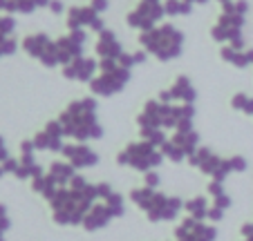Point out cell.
<instances>
[{"label":"cell","instance_id":"cell-17","mask_svg":"<svg viewBox=\"0 0 253 241\" xmlns=\"http://www.w3.org/2000/svg\"><path fill=\"white\" fill-rule=\"evenodd\" d=\"M63 78L65 80H74V83H90L99 71V58L96 56H81L77 61L67 63L61 67Z\"/></svg>","mask_w":253,"mask_h":241},{"label":"cell","instance_id":"cell-2","mask_svg":"<svg viewBox=\"0 0 253 241\" xmlns=\"http://www.w3.org/2000/svg\"><path fill=\"white\" fill-rule=\"evenodd\" d=\"M139 47L148 56L157 58L162 63H170L184 54V43L186 36L177 25L172 23H159L155 27L139 32Z\"/></svg>","mask_w":253,"mask_h":241},{"label":"cell","instance_id":"cell-22","mask_svg":"<svg viewBox=\"0 0 253 241\" xmlns=\"http://www.w3.org/2000/svg\"><path fill=\"white\" fill-rule=\"evenodd\" d=\"M112 219H115L112 210L108 208V204L101 199V201H96V204L92 206V210L85 214V219H83L81 226L85 228V230H101V228H105Z\"/></svg>","mask_w":253,"mask_h":241},{"label":"cell","instance_id":"cell-1","mask_svg":"<svg viewBox=\"0 0 253 241\" xmlns=\"http://www.w3.org/2000/svg\"><path fill=\"white\" fill-rule=\"evenodd\" d=\"M65 138L79 143L87 141H99L103 137V125H101L99 116H96V99H77L72 101L58 116Z\"/></svg>","mask_w":253,"mask_h":241},{"label":"cell","instance_id":"cell-8","mask_svg":"<svg viewBox=\"0 0 253 241\" xmlns=\"http://www.w3.org/2000/svg\"><path fill=\"white\" fill-rule=\"evenodd\" d=\"M164 0H137V5L126 14V25L132 32H146L155 25L164 23Z\"/></svg>","mask_w":253,"mask_h":241},{"label":"cell","instance_id":"cell-6","mask_svg":"<svg viewBox=\"0 0 253 241\" xmlns=\"http://www.w3.org/2000/svg\"><path fill=\"white\" fill-rule=\"evenodd\" d=\"M162 161H164L162 150H159L157 145H153V143L143 141V138L128 143V145L119 152V156H117V163H119V166L132 168V170L143 172V174L150 170H157V168L162 166Z\"/></svg>","mask_w":253,"mask_h":241},{"label":"cell","instance_id":"cell-4","mask_svg":"<svg viewBox=\"0 0 253 241\" xmlns=\"http://www.w3.org/2000/svg\"><path fill=\"white\" fill-rule=\"evenodd\" d=\"M130 201L137 206L139 210L146 212V217L153 223H162V221H172L179 217V212L184 210V201L179 197H170V194L159 192L157 188H134L130 192Z\"/></svg>","mask_w":253,"mask_h":241},{"label":"cell","instance_id":"cell-30","mask_svg":"<svg viewBox=\"0 0 253 241\" xmlns=\"http://www.w3.org/2000/svg\"><path fill=\"white\" fill-rule=\"evenodd\" d=\"M47 11H49L52 16H63L67 9H65V5H63V0H49Z\"/></svg>","mask_w":253,"mask_h":241},{"label":"cell","instance_id":"cell-18","mask_svg":"<svg viewBox=\"0 0 253 241\" xmlns=\"http://www.w3.org/2000/svg\"><path fill=\"white\" fill-rule=\"evenodd\" d=\"M175 237L177 241H215L217 239V228L209 226L204 221H197L193 217H186L175 230Z\"/></svg>","mask_w":253,"mask_h":241},{"label":"cell","instance_id":"cell-10","mask_svg":"<svg viewBox=\"0 0 253 241\" xmlns=\"http://www.w3.org/2000/svg\"><path fill=\"white\" fill-rule=\"evenodd\" d=\"M188 163H191L193 168H197L200 172H204L206 176H211V181H224L229 174H233L231 166H229V159L215 154L209 147H197V150L188 156Z\"/></svg>","mask_w":253,"mask_h":241},{"label":"cell","instance_id":"cell-20","mask_svg":"<svg viewBox=\"0 0 253 241\" xmlns=\"http://www.w3.org/2000/svg\"><path fill=\"white\" fill-rule=\"evenodd\" d=\"M220 58L226 65L235 67V69H247L253 67V47H233V45H222Z\"/></svg>","mask_w":253,"mask_h":241},{"label":"cell","instance_id":"cell-13","mask_svg":"<svg viewBox=\"0 0 253 241\" xmlns=\"http://www.w3.org/2000/svg\"><path fill=\"white\" fill-rule=\"evenodd\" d=\"M34 141V147L36 152H52V154H61L63 145H65V132H63L61 123H58V118L54 121H47L41 132H36V137L32 138Z\"/></svg>","mask_w":253,"mask_h":241},{"label":"cell","instance_id":"cell-21","mask_svg":"<svg viewBox=\"0 0 253 241\" xmlns=\"http://www.w3.org/2000/svg\"><path fill=\"white\" fill-rule=\"evenodd\" d=\"M49 0H0V11L2 14H20V16H29L39 9H47Z\"/></svg>","mask_w":253,"mask_h":241},{"label":"cell","instance_id":"cell-24","mask_svg":"<svg viewBox=\"0 0 253 241\" xmlns=\"http://www.w3.org/2000/svg\"><path fill=\"white\" fill-rule=\"evenodd\" d=\"M184 210H186L188 217L197 219V221H204V219H209V210H211V204L206 197H193L188 199L186 204H184Z\"/></svg>","mask_w":253,"mask_h":241},{"label":"cell","instance_id":"cell-16","mask_svg":"<svg viewBox=\"0 0 253 241\" xmlns=\"http://www.w3.org/2000/svg\"><path fill=\"white\" fill-rule=\"evenodd\" d=\"M157 99L162 101V103H186V105H195L197 90H195V85H193V80L188 78V76H177L168 90L159 92Z\"/></svg>","mask_w":253,"mask_h":241},{"label":"cell","instance_id":"cell-33","mask_svg":"<svg viewBox=\"0 0 253 241\" xmlns=\"http://www.w3.org/2000/svg\"><path fill=\"white\" fill-rule=\"evenodd\" d=\"M217 2H220V5H226V2H231V0H217Z\"/></svg>","mask_w":253,"mask_h":241},{"label":"cell","instance_id":"cell-27","mask_svg":"<svg viewBox=\"0 0 253 241\" xmlns=\"http://www.w3.org/2000/svg\"><path fill=\"white\" fill-rule=\"evenodd\" d=\"M229 166H231V172H233V174H242V172L249 168V163L244 156L235 154V156H229Z\"/></svg>","mask_w":253,"mask_h":241},{"label":"cell","instance_id":"cell-32","mask_svg":"<svg viewBox=\"0 0 253 241\" xmlns=\"http://www.w3.org/2000/svg\"><path fill=\"white\" fill-rule=\"evenodd\" d=\"M188 2H191V5H206V2H209V0H188Z\"/></svg>","mask_w":253,"mask_h":241},{"label":"cell","instance_id":"cell-3","mask_svg":"<svg viewBox=\"0 0 253 241\" xmlns=\"http://www.w3.org/2000/svg\"><path fill=\"white\" fill-rule=\"evenodd\" d=\"M251 2L249 0H231L222 5L220 16L211 27V38L215 43L233 45V47H247L244 40V27L249 20Z\"/></svg>","mask_w":253,"mask_h":241},{"label":"cell","instance_id":"cell-5","mask_svg":"<svg viewBox=\"0 0 253 241\" xmlns=\"http://www.w3.org/2000/svg\"><path fill=\"white\" fill-rule=\"evenodd\" d=\"M130 76H132V69L124 67L119 61H99V71L87 85H90L92 96L110 99L128 87Z\"/></svg>","mask_w":253,"mask_h":241},{"label":"cell","instance_id":"cell-29","mask_svg":"<svg viewBox=\"0 0 253 241\" xmlns=\"http://www.w3.org/2000/svg\"><path fill=\"white\" fill-rule=\"evenodd\" d=\"M9 228V217H7V208L0 206V241H5V232Z\"/></svg>","mask_w":253,"mask_h":241},{"label":"cell","instance_id":"cell-12","mask_svg":"<svg viewBox=\"0 0 253 241\" xmlns=\"http://www.w3.org/2000/svg\"><path fill=\"white\" fill-rule=\"evenodd\" d=\"M87 38H90V34L81 32V29H72V32L56 38V52H58V58H61V67L85 56Z\"/></svg>","mask_w":253,"mask_h":241},{"label":"cell","instance_id":"cell-14","mask_svg":"<svg viewBox=\"0 0 253 241\" xmlns=\"http://www.w3.org/2000/svg\"><path fill=\"white\" fill-rule=\"evenodd\" d=\"M61 154H63V159H65L72 168H77V170H90V168H94L96 163H99V154H96L87 143H79V141L65 143Z\"/></svg>","mask_w":253,"mask_h":241},{"label":"cell","instance_id":"cell-31","mask_svg":"<svg viewBox=\"0 0 253 241\" xmlns=\"http://www.w3.org/2000/svg\"><path fill=\"white\" fill-rule=\"evenodd\" d=\"M87 5H90V7H92V9H94V11H99L101 16H103L105 11L110 9V0H90Z\"/></svg>","mask_w":253,"mask_h":241},{"label":"cell","instance_id":"cell-19","mask_svg":"<svg viewBox=\"0 0 253 241\" xmlns=\"http://www.w3.org/2000/svg\"><path fill=\"white\" fill-rule=\"evenodd\" d=\"M14 32H16V18L0 11V58L18 52V40L14 38Z\"/></svg>","mask_w":253,"mask_h":241},{"label":"cell","instance_id":"cell-7","mask_svg":"<svg viewBox=\"0 0 253 241\" xmlns=\"http://www.w3.org/2000/svg\"><path fill=\"white\" fill-rule=\"evenodd\" d=\"M20 49L34 61H39L47 69L61 67V58L56 52V38H52L47 32H32L20 40Z\"/></svg>","mask_w":253,"mask_h":241},{"label":"cell","instance_id":"cell-25","mask_svg":"<svg viewBox=\"0 0 253 241\" xmlns=\"http://www.w3.org/2000/svg\"><path fill=\"white\" fill-rule=\"evenodd\" d=\"M195 5H191L188 0H164V11L168 18H184L191 16Z\"/></svg>","mask_w":253,"mask_h":241},{"label":"cell","instance_id":"cell-28","mask_svg":"<svg viewBox=\"0 0 253 241\" xmlns=\"http://www.w3.org/2000/svg\"><path fill=\"white\" fill-rule=\"evenodd\" d=\"M162 183V176H159L157 170H150L143 174V185H148V188H157V185Z\"/></svg>","mask_w":253,"mask_h":241},{"label":"cell","instance_id":"cell-23","mask_svg":"<svg viewBox=\"0 0 253 241\" xmlns=\"http://www.w3.org/2000/svg\"><path fill=\"white\" fill-rule=\"evenodd\" d=\"M45 174H47L49 179L58 185V188H61V185L70 183V181L79 174V170H77V168H72L70 163L63 159V161H54V163H49V168L45 170Z\"/></svg>","mask_w":253,"mask_h":241},{"label":"cell","instance_id":"cell-26","mask_svg":"<svg viewBox=\"0 0 253 241\" xmlns=\"http://www.w3.org/2000/svg\"><path fill=\"white\" fill-rule=\"evenodd\" d=\"M231 107L242 112L244 116H251L253 118V96H249L247 92H238V94L231 99Z\"/></svg>","mask_w":253,"mask_h":241},{"label":"cell","instance_id":"cell-15","mask_svg":"<svg viewBox=\"0 0 253 241\" xmlns=\"http://www.w3.org/2000/svg\"><path fill=\"white\" fill-rule=\"evenodd\" d=\"M126 47L121 43V38L117 36L115 29L105 27L96 34V40H94V54L99 61H119L124 56Z\"/></svg>","mask_w":253,"mask_h":241},{"label":"cell","instance_id":"cell-9","mask_svg":"<svg viewBox=\"0 0 253 241\" xmlns=\"http://www.w3.org/2000/svg\"><path fill=\"white\" fill-rule=\"evenodd\" d=\"M197 147H200V134L195 132V128H186V130H175L159 150H162L164 159H170L172 163H182Z\"/></svg>","mask_w":253,"mask_h":241},{"label":"cell","instance_id":"cell-11","mask_svg":"<svg viewBox=\"0 0 253 241\" xmlns=\"http://www.w3.org/2000/svg\"><path fill=\"white\" fill-rule=\"evenodd\" d=\"M65 27H67V32L81 29V32H87V34L90 32L99 34L101 29H105V20L90 5H77L65 11Z\"/></svg>","mask_w":253,"mask_h":241}]
</instances>
